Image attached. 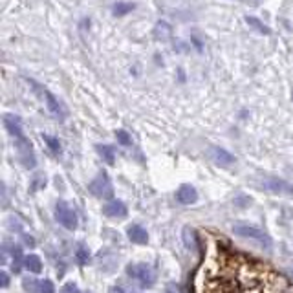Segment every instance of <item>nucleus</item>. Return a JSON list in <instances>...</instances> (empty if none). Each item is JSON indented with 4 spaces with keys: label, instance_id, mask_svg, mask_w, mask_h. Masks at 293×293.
Returning <instances> with one entry per match:
<instances>
[{
    "label": "nucleus",
    "instance_id": "nucleus-1",
    "mask_svg": "<svg viewBox=\"0 0 293 293\" xmlns=\"http://www.w3.org/2000/svg\"><path fill=\"white\" fill-rule=\"evenodd\" d=\"M233 233L238 234L240 238H245V240L255 242L256 245H260L262 249H266V251L271 249V245H273L271 238H269V234H267L264 229H260V227H256V225L238 222V224L233 225Z\"/></svg>",
    "mask_w": 293,
    "mask_h": 293
},
{
    "label": "nucleus",
    "instance_id": "nucleus-2",
    "mask_svg": "<svg viewBox=\"0 0 293 293\" xmlns=\"http://www.w3.org/2000/svg\"><path fill=\"white\" fill-rule=\"evenodd\" d=\"M28 83H30V86L33 88V92L35 94H39L41 96V99L43 101H46V107H48L50 114L55 117V119H59V121H64L66 119V108L63 107V103L59 101L57 97L52 94V92L48 90V88H44V86H41L37 83V81H33V79H28Z\"/></svg>",
    "mask_w": 293,
    "mask_h": 293
},
{
    "label": "nucleus",
    "instance_id": "nucleus-3",
    "mask_svg": "<svg viewBox=\"0 0 293 293\" xmlns=\"http://www.w3.org/2000/svg\"><path fill=\"white\" fill-rule=\"evenodd\" d=\"M127 273L132 278H136L143 288H150L156 282V273L149 264H128Z\"/></svg>",
    "mask_w": 293,
    "mask_h": 293
},
{
    "label": "nucleus",
    "instance_id": "nucleus-4",
    "mask_svg": "<svg viewBox=\"0 0 293 293\" xmlns=\"http://www.w3.org/2000/svg\"><path fill=\"white\" fill-rule=\"evenodd\" d=\"M260 187L267 192L280 194V196H293V183L278 178V176H264L260 180Z\"/></svg>",
    "mask_w": 293,
    "mask_h": 293
},
{
    "label": "nucleus",
    "instance_id": "nucleus-5",
    "mask_svg": "<svg viewBox=\"0 0 293 293\" xmlns=\"http://www.w3.org/2000/svg\"><path fill=\"white\" fill-rule=\"evenodd\" d=\"M15 149L19 154V160L26 169H35L37 160H35V152H33V145L30 143V139L26 136H19L15 138Z\"/></svg>",
    "mask_w": 293,
    "mask_h": 293
},
{
    "label": "nucleus",
    "instance_id": "nucleus-6",
    "mask_svg": "<svg viewBox=\"0 0 293 293\" xmlns=\"http://www.w3.org/2000/svg\"><path fill=\"white\" fill-rule=\"evenodd\" d=\"M55 218H57V222L61 225H63L64 229L68 231H74L75 227H77V214H75V211L72 207H70L66 202H57V205H55Z\"/></svg>",
    "mask_w": 293,
    "mask_h": 293
},
{
    "label": "nucleus",
    "instance_id": "nucleus-7",
    "mask_svg": "<svg viewBox=\"0 0 293 293\" xmlns=\"http://www.w3.org/2000/svg\"><path fill=\"white\" fill-rule=\"evenodd\" d=\"M88 189H90L92 194H94V196H97V198H110V196H112V192H114L112 181H110V178H108L107 172L97 174L96 178L90 181Z\"/></svg>",
    "mask_w": 293,
    "mask_h": 293
},
{
    "label": "nucleus",
    "instance_id": "nucleus-8",
    "mask_svg": "<svg viewBox=\"0 0 293 293\" xmlns=\"http://www.w3.org/2000/svg\"><path fill=\"white\" fill-rule=\"evenodd\" d=\"M209 158L220 167H231L233 163H236V158L231 154L229 150L222 149V147H216V145L209 147Z\"/></svg>",
    "mask_w": 293,
    "mask_h": 293
},
{
    "label": "nucleus",
    "instance_id": "nucleus-9",
    "mask_svg": "<svg viewBox=\"0 0 293 293\" xmlns=\"http://www.w3.org/2000/svg\"><path fill=\"white\" fill-rule=\"evenodd\" d=\"M2 121H4V127L8 130L11 138L15 139L19 136H24V130H22V119L15 114H4L2 116Z\"/></svg>",
    "mask_w": 293,
    "mask_h": 293
},
{
    "label": "nucleus",
    "instance_id": "nucleus-10",
    "mask_svg": "<svg viewBox=\"0 0 293 293\" xmlns=\"http://www.w3.org/2000/svg\"><path fill=\"white\" fill-rule=\"evenodd\" d=\"M103 213L110 216V218H125L128 213L127 205L121 202V200H110L103 205Z\"/></svg>",
    "mask_w": 293,
    "mask_h": 293
},
{
    "label": "nucleus",
    "instance_id": "nucleus-11",
    "mask_svg": "<svg viewBox=\"0 0 293 293\" xmlns=\"http://www.w3.org/2000/svg\"><path fill=\"white\" fill-rule=\"evenodd\" d=\"M176 200L183 203V205H191V203H194L198 200V191L192 185H189V183H183L176 191Z\"/></svg>",
    "mask_w": 293,
    "mask_h": 293
},
{
    "label": "nucleus",
    "instance_id": "nucleus-12",
    "mask_svg": "<svg viewBox=\"0 0 293 293\" xmlns=\"http://www.w3.org/2000/svg\"><path fill=\"white\" fill-rule=\"evenodd\" d=\"M127 234H128V240L134 242V244H147V242H149V233H147V229H143V227L138 224L130 225L127 229Z\"/></svg>",
    "mask_w": 293,
    "mask_h": 293
},
{
    "label": "nucleus",
    "instance_id": "nucleus-13",
    "mask_svg": "<svg viewBox=\"0 0 293 293\" xmlns=\"http://www.w3.org/2000/svg\"><path fill=\"white\" fill-rule=\"evenodd\" d=\"M245 22H247V26H249L251 30H255L256 33H260V35H271L269 26H266L260 19H256V17H253V15H247L245 17Z\"/></svg>",
    "mask_w": 293,
    "mask_h": 293
},
{
    "label": "nucleus",
    "instance_id": "nucleus-14",
    "mask_svg": "<svg viewBox=\"0 0 293 293\" xmlns=\"http://www.w3.org/2000/svg\"><path fill=\"white\" fill-rule=\"evenodd\" d=\"M96 150L99 152V156L107 161L108 165H114V163H116V150H114L112 145H96Z\"/></svg>",
    "mask_w": 293,
    "mask_h": 293
},
{
    "label": "nucleus",
    "instance_id": "nucleus-15",
    "mask_svg": "<svg viewBox=\"0 0 293 293\" xmlns=\"http://www.w3.org/2000/svg\"><path fill=\"white\" fill-rule=\"evenodd\" d=\"M24 267L30 273H41L43 271V260L37 255H28L24 256Z\"/></svg>",
    "mask_w": 293,
    "mask_h": 293
},
{
    "label": "nucleus",
    "instance_id": "nucleus-16",
    "mask_svg": "<svg viewBox=\"0 0 293 293\" xmlns=\"http://www.w3.org/2000/svg\"><path fill=\"white\" fill-rule=\"evenodd\" d=\"M171 26L167 24L165 21H160V22H156V26H154V37L158 39V41H167V39H171Z\"/></svg>",
    "mask_w": 293,
    "mask_h": 293
},
{
    "label": "nucleus",
    "instance_id": "nucleus-17",
    "mask_svg": "<svg viewBox=\"0 0 293 293\" xmlns=\"http://www.w3.org/2000/svg\"><path fill=\"white\" fill-rule=\"evenodd\" d=\"M134 8H136L134 2H117V4H114V8H112V15L114 17H125V15H128Z\"/></svg>",
    "mask_w": 293,
    "mask_h": 293
},
{
    "label": "nucleus",
    "instance_id": "nucleus-18",
    "mask_svg": "<svg viewBox=\"0 0 293 293\" xmlns=\"http://www.w3.org/2000/svg\"><path fill=\"white\" fill-rule=\"evenodd\" d=\"M43 139L44 143H46V147L50 149V152L52 154H61V150H63V145H61V141H59L55 136H50V134H43Z\"/></svg>",
    "mask_w": 293,
    "mask_h": 293
},
{
    "label": "nucleus",
    "instance_id": "nucleus-19",
    "mask_svg": "<svg viewBox=\"0 0 293 293\" xmlns=\"http://www.w3.org/2000/svg\"><path fill=\"white\" fill-rule=\"evenodd\" d=\"M183 240H185V245L189 249H196L198 242H196V233L191 229V227H185L183 229Z\"/></svg>",
    "mask_w": 293,
    "mask_h": 293
},
{
    "label": "nucleus",
    "instance_id": "nucleus-20",
    "mask_svg": "<svg viewBox=\"0 0 293 293\" xmlns=\"http://www.w3.org/2000/svg\"><path fill=\"white\" fill-rule=\"evenodd\" d=\"M116 138H117V141L123 145V147H130V145H132V138H130V134H128L127 130H123V128L116 130Z\"/></svg>",
    "mask_w": 293,
    "mask_h": 293
},
{
    "label": "nucleus",
    "instance_id": "nucleus-21",
    "mask_svg": "<svg viewBox=\"0 0 293 293\" xmlns=\"http://www.w3.org/2000/svg\"><path fill=\"white\" fill-rule=\"evenodd\" d=\"M37 293H55L54 282H52V280H48V278H44V280H41V282H39Z\"/></svg>",
    "mask_w": 293,
    "mask_h": 293
},
{
    "label": "nucleus",
    "instance_id": "nucleus-22",
    "mask_svg": "<svg viewBox=\"0 0 293 293\" xmlns=\"http://www.w3.org/2000/svg\"><path fill=\"white\" fill-rule=\"evenodd\" d=\"M22 288L26 289V291H30V293H37L39 282L35 280V278H24V280H22Z\"/></svg>",
    "mask_w": 293,
    "mask_h": 293
},
{
    "label": "nucleus",
    "instance_id": "nucleus-23",
    "mask_svg": "<svg viewBox=\"0 0 293 293\" xmlns=\"http://www.w3.org/2000/svg\"><path fill=\"white\" fill-rule=\"evenodd\" d=\"M77 260H79L81 264H86V262L90 260V253H88V249H85V247L77 249Z\"/></svg>",
    "mask_w": 293,
    "mask_h": 293
},
{
    "label": "nucleus",
    "instance_id": "nucleus-24",
    "mask_svg": "<svg viewBox=\"0 0 293 293\" xmlns=\"http://www.w3.org/2000/svg\"><path fill=\"white\" fill-rule=\"evenodd\" d=\"M59 293H79V289H77V284L75 282H68V284H64Z\"/></svg>",
    "mask_w": 293,
    "mask_h": 293
},
{
    "label": "nucleus",
    "instance_id": "nucleus-25",
    "mask_svg": "<svg viewBox=\"0 0 293 293\" xmlns=\"http://www.w3.org/2000/svg\"><path fill=\"white\" fill-rule=\"evenodd\" d=\"M0 278H2V280H0V282H2V288H8V284H10V277H8V273L2 271L0 273Z\"/></svg>",
    "mask_w": 293,
    "mask_h": 293
},
{
    "label": "nucleus",
    "instance_id": "nucleus-26",
    "mask_svg": "<svg viewBox=\"0 0 293 293\" xmlns=\"http://www.w3.org/2000/svg\"><path fill=\"white\" fill-rule=\"evenodd\" d=\"M165 293H180V291H178V288H176L174 284H171V286H167Z\"/></svg>",
    "mask_w": 293,
    "mask_h": 293
},
{
    "label": "nucleus",
    "instance_id": "nucleus-27",
    "mask_svg": "<svg viewBox=\"0 0 293 293\" xmlns=\"http://www.w3.org/2000/svg\"><path fill=\"white\" fill-rule=\"evenodd\" d=\"M110 293H123V289L121 288H112L110 289Z\"/></svg>",
    "mask_w": 293,
    "mask_h": 293
},
{
    "label": "nucleus",
    "instance_id": "nucleus-28",
    "mask_svg": "<svg viewBox=\"0 0 293 293\" xmlns=\"http://www.w3.org/2000/svg\"><path fill=\"white\" fill-rule=\"evenodd\" d=\"M288 273H289V275H291V277H293V262H291V264H289V266H288Z\"/></svg>",
    "mask_w": 293,
    "mask_h": 293
},
{
    "label": "nucleus",
    "instance_id": "nucleus-29",
    "mask_svg": "<svg viewBox=\"0 0 293 293\" xmlns=\"http://www.w3.org/2000/svg\"><path fill=\"white\" fill-rule=\"evenodd\" d=\"M86 293H90V291H86Z\"/></svg>",
    "mask_w": 293,
    "mask_h": 293
},
{
    "label": "nucleus",
    "instance_id": "nucleus-30",
    "mask_svg": "<svg viewBox=\"0 0 293 293\" xmlns=\"http://www.w3.org/2000/svg\"><path fill=\"white\" fill-rule=\"evenodd\" d=\"M238 2H240V0H238Z\"/></svg>",
    "mask_w": 293,
    "mask_h": 293
}]
</instances>
